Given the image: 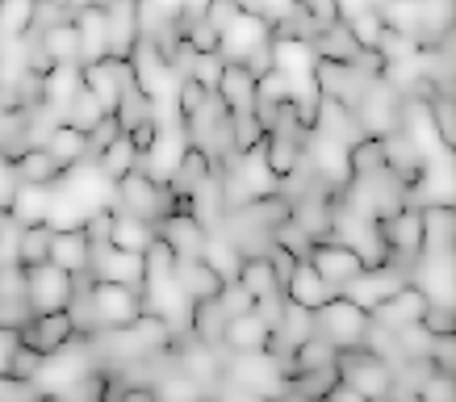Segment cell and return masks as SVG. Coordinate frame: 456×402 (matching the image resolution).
<instances>
[{
  "label": "cell",
  "mask_w": 456,
  "mask_h": 402,
  "mask_svg": "<svg viewBox=\"0 0 456 402\" xmlns=\"http://www.w3.org/2000/svg\"><path fill=\"white\" fill-rule=\"evenodd\" d=\"M314 332L322 340H331L335 348H356L369 332V310H360L356 302H347L344 293H335L331 302H322L314 310Z\"/></svg>",
  "instance_id": "1"
},
{
  "label": "cell",
  "mask_w": 456,
  "mask_h": 402,
  "mask_svg": "<svg viewBox=\"0 0 456 402\" xmlns=\"http://www.w3.org/2000/svg\"><path fill=\"white\" fill-rule=\"evenodd\" d=\"M93 302H97L101 332L130 327V323L142 315V290L122 285V281H93Z\"/></svg>",
  "instance_id": "2"
},
{
  "label": "cell",
  "mask_w": 456,
  "mask_h": 402,
  "mask_svg": "<svg viewBox=\"0 0 456 402\" xmlns=\"http://www.w3.org/2000/svg\"><path fill=\"white\" fill-rule=\"evenodd\" d=\"M71 298V273H63L59 264H34L26 268V302L34 315H51V310H68Z\"/></svg>",
  "instance_id": "3"
},
{
  "label": "cell",
  "mask_w": 456,
  "mask_h": 402,
  "mask_svg": "<svg viewBox=\"0 0 456 402\" xmlns=\"http://www.w3.org/2000/svg\"><path fill=\"white\" fill-rule=\"evenodd\" d=\"M184 152H189V135H184V122H167L155 130L151 147L139 155V168L147 172V176H155V181H172L176 176L180 160H184Z\"/></svg>",
  "instance_id": "4"
},
{
  "label": "cell",
  "mask_w": 456,
  "mask_h": 402,
  "mask_svg": "<svg viewBox=\"0 0 456 402\" xmlns=\"http://www.w3.org/2000/svg\"><path fill=\"white\" fill-rule=\"evenodd\" d=\"M88 277L93 281H122V285L142 290V281H147V264H142V251H126V248H113V243H93Z\"/></svg>",
  "instance_id": "5"
},
{
  "label": "cell",
  "mask_w": 456,
  "mask_h": 402,
  "mask_svg": "<svg viewBox=\"0 0 456 402\" xmlns=\"http://www.w3.org/2000/svg\"><path fill=\"white\" fill-rule=\"evenodd\" d=\"M273 38V26L264 21L260 13H248V9H239L235 21L218 34V55L226 59V63H243V59L260 46V42Z\"/></svg>",
  "instance_id": "6"
},
{
  "label": "cell",
  "mask_w": 456,
  "mask_h": 402,
  "mask_svg": "<svg viewBox=\"0 0 456 402\" xmlns=\"http://www.w3.org/2000/svg\"><path fill=\"white\" fill-rule=\"evenodd\" d=\"M310 264H314L318 273L331 281L335 293L344 290L347 281H352L360 268H364L360 251H352L347 243H339V239H314V248H310Z\"/></svg>",
  "instance_id": "7"
},
{
  "label": "cell",
  "mask_w": 456,
  "mask_h": 402,
  "mask_svg": "<svg viewBox=\"0 0 456 402\" xmlns=\"http://www.w3.org/2000/svg\"><path fill=\"white\" fill-rule=\"evenodd\" d=\"M423 310H428V293L419 290L415 281H406L402 290H394L386 302L369 310V319L389 327V332H402V327H411V323L423 319Z\"/></svg>",
  "instance_id": "8"
},
{
  "label": "cell",
  "mask_w": 456,
  "mask_h": 402,
  "mask_svg": "<svg viewBox=\"0 0 456 402\" xmlns=\"http://www.w3.org/2000/svg\"><path fill=\"white\" fill-rule=\"evenodd\" d=\"M268 340H273V327L260 319V310L231 315V319L222 323V335H218V344L226 348V357H231V352H260V348H268Z\"/></svg>",
  "instance_id": "9"
},
{
  "label": "cell",
  "mask_w": 456,
  "mask_h": 402,
  "mask_svg": "<svg viewBox=\"0 0 456 402\" xmlns=\"http://www.w3.org/2000/svg\"><path fill=\"white\" fill-rule=\"evenodd\" d=\"M76 34H80V63H97L110 55V21H105V4H80L76 13Z\"/></svg>",
  "instance_id": "10"
},
{
  "label": "cell",
  "mask_w": 456,
  "mask_h": 402,
  "mask_svg": "<svg viewBox=\"0 0 456 402\" xmlns=\"http://www.w3.org/2000/svg\"><path fill=\"white\" fill-rule=\"evenodd\" d=\"M17 335H21L29 348H38L42 357H51V352H59L68 340H76V327H71L68 310H51V315H34Z\"/></svg>",
  "instance_id": "11"
},
{
  "label": "cell",
  "mask_w": 456,
  "mask_h": 402,
  "mask_svg": "<svg viewBox=\"0 0 456 402\" xmlns=\"http://www.w3.org/2000/svg\"><path fill=\"white\" fill-rule=\"evenodd\" d=\"M105 4V21H110V55L126 59L130 46L142 38L139 34V0H101Z\"/></svg>",
  "instance_id": "12"
},
{
  "label": "cell",
  "mask_w": 456,
  "mask_h": 402,
  "mask_svg": "<svg viewBox=\"0 0 456 402\" xmlns=\"http://www.w3.org/2000/svg\"><path fill=\"white\" fill-rule=\"evenodd\" d=\"M214 93H218V101L226 105L231 122H243V118H251V110H256V80H251L239 63H226V68H222V80Z\"/></svg>",
  "instance_id": "13"
},
{
  "label": "cell",
  "mask_w": 456,
  "mask_h": 402,
  "mask_svg": "<svg viewBox=\"0 0 456 402\" xmlns=\"http://www.w3.org/2000/svg\"><path fill=\"white\" fill-rule=\"evenodd\" d=\"M285 298L297 302V306H305V310H318L322 302H331L335 298V285L322 277L310 260H297V268H293L289 281H285Z\"/></svg>",
  "instance_id": "14"
},
{
  "label": "cell",
  "mask_w": 456,
  "mask_h": 402,
  "mask_svg": "<svg viewBox=\"0 0 456 402\" xmlns=\"http://www.w3.org/2000/svg\"><path fill=\"white\" fill-rule=\"evenodd\" d=\"M419 209H423V243H419V256H452L456 209L452 206H419Z\"/></svg>",
  "instance_id": "15"
},
{
  "label": "cell",
  "mask_w": 456,
  "mask_h": 402,
  "mask_svg": "<svg viewBox=\"0 0 456 402\" xmlns=\"http://www.w3.org/2000/svg\"><path fill=\"white\" fill-rule=\"evenodd\" d=\"M155 231H159V239H164L167 248L180 256H197L201 251V239H206V226L189 214V209H176V214H167V218L155 222Z\"/></svg>",
  "instance_id": "16"
},
{
  "label": "cell",
  "mask_w": 456,
  "mask_h": 402,
  "mask_svg": "<svg viewBox=\"0 0 456 402\" xmlns=\"http://www.w3.org/2000/svg\"><path fill=\"white\" fill-rule=\"evenodd\" d=\"M51 264H59L63 273H88L93 264V239L88 231H51Z\"/></svg>",
  "instance_id": "17"
},
{
  "label": "cell",
  "mask_w": 456,
  "mask_h": 402,
  "mask_svg": "<svg viewBox=\"0 0 456 402\" xmlns=\"http://www.w3.org/2000/svg\"><path fill=\"white\" fill-rule=\"evenodd\" d=\"M176 281H180V290L189 293L193 302H201V298H218L222 285H226V281H222L218 273L201 260V256H180L176 260Z\"/></svg>",
  "instance_id": "18"
},
{
  "label": "cell",
  "mask_w": 456,
  "mask_h": 402,
  "mask_svg": "<svg viewBox=\"0 0 456 402\" xmlns=\"http://www.w3.org/2000/svg\"><path fill=\"white\" fill-rule=\"evenodd\" d=\"M84 88L101 101V110L113 113L122 101V80H118V59L105 55L97 63H84Z\"/></svg>",
  "instance_id": "19"
},
{
  "label": "cell",
  "mask_w": 456,
  "mask_h": 402,
  "mask_svg": "<svg viewBox=\"0 0 456 402\" xmlns=\"http://www.w3.org/2000/svg\"><path fill=\"white\" fill-rule=\"evenodd\" d=\"M310 46H314L318 59H335V63H356L360 51H364V46L352 38V29H347L344 21H331V26H322L314 38H310Z\"/></svg>",
  "instance_id": "20"
},
{
  "label": "cell",
  "mask_w": 456,
  "mask_h": 402,
  "mask_svg": "<svg viewBox=\"0 0 456 402\" xmlns=\"http://www.w3.org/2000/svg\"><path fill=\"white\" fill-rule=\"evenodd\" d=\"M42 147L55 155L63 172H68L71 164L88 160V135H84V130H76V126H68V122L51 126V130H46V139H42Z\"/></svg>",
  "instance_id": "21"
},
{
  "label": "cell",
  "mask_w": 456,
  "mask_h": 402,
  "mask_svg": "<svg viewBox=\"0 0 456 402\" xmlns=\"http://www.w3.org/2000/svg\"><path fill=\"white\" fill-rule=\"evenodd\" d=\"M13 164H17V176L26 185H46V189H51V185H59V176H63L59 160L46 152L42 143L38 147H26L21 155H13Z\"/></svg>",
  "instance_id": "22"
},
{
  "label": "cell",
  "mask_w": 456,
  "mask_h": 402,
  "mask_svg": "<svg viewBox=\"0 0 456 402\" xmlns=\"http://www.w3.org/2000/svg\"><path fill=\"white\" fill-rule=\"evenodd\" d=\"M197 256H201V260H206L222 281H235V277H239L243 251H239L231 239L222 235V231H206V239H201V251H197Z\"/></svg>",
  "instance_id": "23"
},
{
  "label": "cell",
  "mask_w": 456,
  "mask_h": 402,
  "mask_svg": "<svg viewBox=\"0 0 456 402\" xmlns=\"http://www.w3.org/2000/svg\"><path fill=\"white\" fill-rule=\"evenodd\" d=\"M155 239V222L134 218L126 209H113V226H110V243L126 251H147V243Z\"/></svg>",
  "instance_id": "24"
},
{
  "label": "cell",
  "mask_w": 456,
  "mask_h": 402,
  "mask_svg": "<svg viewBox=\"0 0 456 402\" xmlns=\"http://www.w3.org/2000/svg\"><path fill=\"white\" fill-rule=\"evenodd\" d=\"M42 42V51L51 55V63H80V34H76V21H59V26L34 29Z\"/></svg>",
  "instance_id": "25"
},
{
  "label": "cell",
  "mask_w": 456,
  "mask_h": 402,
  "mask_svg": "<svg viewBox=\"0 0 456 402\" xmlns=\"http://www.w3.org/2000/svg\"><path fill=\"white\" fill-rule=\"evenodd\" d=\"M93 164L101 168V176H105V181H122L126 172H134V168H139V147H134V139L122 130V135H118V139H113L110 147L93 160Z\"/></svg>",
  "instance_id": "26"
},
{
  "label": "cell",
  "mask_w": 456,
  "mask_h": 402,
  "mask_svg": "<svg viewBox=\"0 0 456 402\" xmlns=\"http://www.w3.org/2000/svg\"><path fill=\"white\" fill-rule=\"evenodd\" d=\"M46 206H51V189H46V185H26L21 181L9 214H13L17 226H42V222H46Z\"/></svg>",
  "instance_id": "27"
},
{
  "label": "cell",
  "mask_w": 456,
  "mask_h": 402,
  "mask_svg": "<svg viewBox=\"0 0 456 402\" xmlns=\"http://www.w3.org/2000/svg\"><path fill=\"white\" fill-rule=\"evenodd\" d=\"M239 285L251 293V298H264V293L281 290L277 273H273V264H268V256H243V264H239Z\"/></svg>",
  "instance_id": "28"
},
{
  "label": "cell",
  "mask_w": 456,
  "mask_h": 402,
  "mask_svg": "<svg viewBox=\"0 0 456 402\" xmlns=\"http://www.w3.org/2000/svg\"><path fill=\"white\" fill-rule=\"evenodd\" d=\"M51 256V226H21V239H17V264L21 268H34V264H46Z\"/></svg>",
  "instance_id": "29"
},
{
  "label": "cell",
  "mask_w": 456,
  "mask_h": 402,
  "mask_svg": "<svg viewBox=\"0 0 456 402\" xmlns=\"http://www.w3.org/2000/svg\"><path fill=\"white\" fill-rule=\"evenodd\" d=\"M101 118H105L101 101L93 97V93H88V88L80 84V88H76V97L68 101V110H63V122L76 126V130H84V135H88V130H93V126H97Z\"/></svg>",
  "instance_id": "30"
},
{
  "label": "cell",
  "mask_w": 456,
  "mask_h": 402,
  "mask_svg": "<svg viewBox=\"0 0 456 402\" xmlns=\"http://www.w3.org/2000/svg\"><path fill=\"white\" fill-rule=\"evenodd\" d=\"M34 29V0H0V34L26 38Z\"/></svg>",
  "instance_id": "31"
},
{
  "label": "cell",
  "mask_w": 456,
  "mask_h": 402,
  "mask_svg": "<svg viewBox=\"0 0 456 402\" xmlns=\"http://www.w3.org/2000/svg\"><path fill=\"white\" fill-rule=\"evenodd\" d=\"M428 113H431V122H436V135H440L444 147H456V97L452 93H431Z\"/></svg>",
  "instance_id": "32"
},
{
  "label": "cell",
  "mask_w": 456,
  "mask_h": 402,
  "mask_svg": "<svg viewBox=\"0 0 456 402\" xmlns=\"http://www.w3.org/2000/svg\"><path fill=\"white\" fill-rule=\"evenodd\" d=\"M344 26L352 29V38H356L364 51H377V42H381V34H386V21H381L377 9H360V13L347 17Z\"/></svg>",
  "instance_id": "33"
},
{
  "label": "cell",
  "mask_w": 456,
  "mask_h": 402,
  "mask_svg": "<svg viewBox=\"0 0 456 402\" xmlns=\"http://www.w3.org/2000/svg\"><path fill=\"white\" fill-rule=\"evenodd\" d=\"M273 239H277L285 251H293L297 260H310V248H314V239L305 235V231H302V226H297L293 218H285L281 226H273Z\"/></svg>",
  "instance_id": "34"
},
{
  "label": "cell",
  "mask_w": 456,
  "mask_h": 402,
  "mask_svg": "<svg viewBox=\"0 0 456 402\" xmlns=\"http://www.w3.org/2000/svg\"><path fill=\"white\" fill-rule=\"evenodd\" d=\"M34 398H42L38 381L17 377L13 369H4V373H0V402H34Z\"/></svg>",
  "instance_id": "35"
},
{
  "label": "cell",
  "mask_w": 456,
  "mask_h": 402,
  "mask_svg": "<svg viewBox=\"0 0 456 402\" xmlns=\"http://www.w3.org/2000/svg\"><path fill=\"white\" fill-rule=\"evenodd\" d=\"M456 398V386H452V373H428L419 381V402H452Z\"/></svg>",
  "instance_id": "36"
},
{
  "label": "cell",
  "mask_w": 456,
  "mask_h": 402,
  "mask_svg": "<svg viewBox=\"0 0 456 402\" xmlns=\"http://www.w3.org/2000/svg\"><path fill=\"white\" fill-rule=\"evenodd\" d=\"M17 377H26V381H38V369H42V352L38 348H29L21 335H17V348H13V361H9Z\"/></svg>",
  "instance_id": "37"
},
{
  "label": "cell",
  "mask_w": 456,
  "mask_h": 402,
  "mask_svg": "<svg viewBox=\"0 0 456 402\" xmlns=\"http://www.w3.org/2000/svg\"><path fill=\"white\" fill-rule=\"evenodd\" d=\"M0 302H26V268L0 264Z\"/></svg>",
  "instance_id": "38"
},
{
  "label": "cell",
  "mask_w": 456,
  "mask_h": 402,
  "mask_svg": "<svg viewBox=\"0 0 456 402\" xmlns=\"http://www.w3.org/2000/svg\"><path fill=\"white\" fill-rule=\"evenodd\" d=\"M118 135H122L118 118H113V113H105V118H101V122L93 126V130H88V160H97V155L105 152V147H110V143L118 139Z\"/></svg>",
  "instance_id": "39"
},
{
  "label": "cell",
  "mask_w": 456,
  "mask_h": 402,
  "mask_svg": "<svg viewBox=\"0 0 456 402\" xmlns=\"http://www.w3.org/2000/svg\"><path fill=\"white\" fill-rule=\"evenodd\" d=\"M431 365H436V369H440V373H452L456 377V335L448 332V335H436V340H431Z\"/></svg>",
  "instance_id": "40"
},
{
  "label": "cell",
  "mask_w": 456,
  "mask_h": 402,
  "mask_svg": "<svg viewBox=\"0 0 456 402\" xmlns=\"http://www.w3.org/2000/svg\"><path fill=\"white\" fill-rule=\"evenodd\" d=\"M17 189H21V176H17V164L9 152H0V209L13 206Z\"/></svg>",
  "instance_id": "41"
},
{
  "label": "cell",
  "mask_w": 456,
  "mask_h": 402,
  "mask_svg": "<svg viewBox=\"0 0 456 402\" xmlns=\"http://www.w3.org/2000/svg\"><path fill=\"white\" fill-rule=\"evenodd\" d=\"M235 13H239V0H209L206 13L197 17V21H206L209 29H218V34H222V29L235 21Z\"/></svg>",
  "instance_id": "42"
},
{
  "label": "cell",
  "mask_w": 456,
  "mask_h": 402,
  "mask_svg": "<svg viewBox=\"0 0 456 402\" xmlns=\"http://www.w3.org/2000/svg\"><path fill=\"white\" fill-rule=\"evenodd\" d=\"M239 68L248 71L251 80H260V76H268V71H273V38H268V42H260V46H256V51H251V55L243 59Z\"/></svg>",
  "instance_id": "43"
},
{
  "label": "cell",
  "mask_w": 456,
  "mask_h": 402,
  "mask_svg": "<svg viewBox=\"0 0 456 402\" xmlns=\"http://www.w3.org/2000/svg\"><path fill=\"white\" fill-rule=\"evenodd\" d=\"M13 348H17V332L13 327H0V373H4L9 361H13Z\"/></svg>",
  "instance_id": "44"
},
{
  "label": "cell",
  "mask_w": 456,
  "mask_h": 402,
  "mask_svg": "<svg viewBox=\"0 0 456 402\" xmlns=\"http://www.w3.org/2000/svg\"><path fill=\"white\" fill-rule=\"evenodd\" d=\"M0 46H4V34H0Z\"/></svg>",
  "instance_id": "45"
}]
</instances>
